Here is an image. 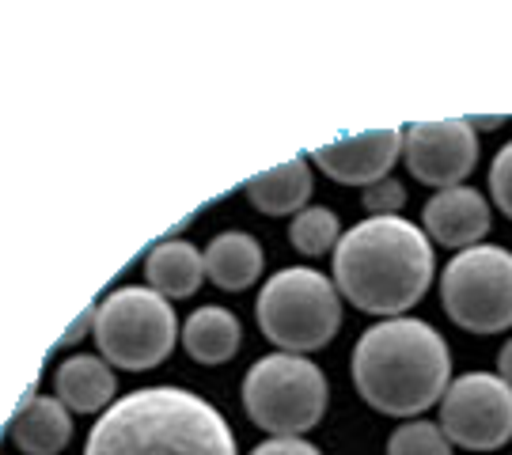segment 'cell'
<instances>
[{"label":"cell","mask_w":512,"mask_h":455,"mask_svg":"<svg viewBox=\"0 0 512 455\" xmlns=\"http://www.w3.org/2000/svg\"><path fill=\"white\" fill-rule=\"evenodd\" d=\"M433 281V243L414 220L368 217L334 247V289L368 315L399 319Z\"/></svg>","instance_id":"1"},{"label":"cell","mask_w":512,"mask_h":455,"mask_svg":"<svg viewBox=\"0 0 512 455\" xmlns=\"http://www.w3.org/2000/svg\"><path fill=\"white\" fill-rule=\"evenodd\" d=\"M353 383L387 418H418L452 383V353L437 327L421 319H380L353 346Z\"/></svg>","instance_id":"2"},{"label":"cell","mask_w":512,"mask_h":455,"mask_svg":"<svg viewBox=\"0 0 512 455\" xmlns=\"http://www.w3.org/2000/svg\"><path fill=\"white\" fill-rule=\"evenodd\" d=\"M84 455H236V440L213 402L183 387H145L95 421Z\"/></svg>","instance_id":"3"},{"label":"cell","mask_w":512,"mask_h":455,"mask_svg":"<svg viewBox=\"0 0 512 455\" xmlns=\"http://www.w3.org/2000/svg\"><path fill=\"white\" fill-rule=\"evenodd\" d=\"M258 330L285 353H308L323 349L342 327V300L338 289L330 285L311 266H289L266 281L258 292Z\"/></svg>","instance_id":"4"},{"label":"cell","mask_w":512,"mask_h":455,"mask_svg":"<svg viewBox=\"0 0 512 455\" xmlns=\"http://www.w3.org/2000/svg\"><path fill=\"white\" fill-rule=\"evenodd\" d=\"M243 410L274 437H300L323 421L327 380L323 368L300 353H270L243 376Z\"/></svg>","instance_id":"5"},{"label":"cell","mask_w":512,"mask_h":455,"mask_svg":"<svg viewBox=\"0 0 512 455\" xmlns=\"http://www.w3.org/2000/svg\"><path fill=\"white\" fill-rule=\"evenodd\" d=\"M179 338V319L160 292L114 289L95 308V342L103 357L126 372L156 368Z\"/></svg>","instance_id":"6"},{"label":"cell","mask_w":512,"mask_h":455,"mask_svg":"<svg viewBox=\"0 0 512 455\" xmlns=\"http://www.w3.org/2000/svg\"><path fill=\"white\" fill-rule=\"evenodd\" d=\"M440 304L452 323L471 334L512 327V251L478 243L459 251L440 273Z\"/></svg>","instance_id":"7"},{"label":"cell","mask_w":512,"mask_h":455,"mask_svg":"<svg viewBox=\"0 0 512 455\" xmlns=\"http://www.w3.org/2000/svg\"><path fill=\"white\" fill-rule=\"evenodd\" d=\"M444 437L467 452H494L512 440V387L494 372H467L440 399Z\"/></svg>","instance_id":"8"},{"label":"cell","mask_w":512,"mask_h":455,"mask_svg":"<svg viewBox=\"0 0 512 455\" xmlns=\"http://www.w3.org/2000/svg\"><path fill=\"white\" fill-rule=\"evenodd\" d=\"M403 156L410 175L425 186H459L478 164V137L467 118L414 122L403 129Z\"/></svg>","instance_id":"9"},{"label":"cell","mask_w":512,"mask_h":455,"mask_svg":"<svg viewBox=\"0 0 512 455\" xmlns=\"http://www.w3.org/2000/svg\"><path fill=\"white\" fill-rule=\"evenodd\" d=\"M399 152H403V129H372V133H357V137L311 148V160L342 186H372V182L387 179Z\"/></svg>","instance_id":"10"},{"label":"cell","mask_w":512,"mask_h":455,"mask_svg":"<svg viewBox=\"0 0 512 455\" xmlns=\"http://www.w3.org/2000/svg\"><path fill=\"white\" fill-rule=\"evenodd\" d=\"M425 232L444 247H478L490 232V205L475 186H448L425 201Z\"/></svg>","instance_id":"11"},{"label":"cell","mask_w":512,"mask_h":455,"mask_svg":"<svg viewBox=\"0 0 512 455\" xmlns=\"http://www.w3.org/2000/svg\"><path fill=\"white\" fill-rule=\"evenodd\" d=\"M8 437L23 455H57L73 437V418L57 395H27L8 421Z\"/></svg>","instance_id":"12"},{"label":"cell","mask_w":512,"mask_h":455,"mask_svg":"<svg viewBox=\"0 0 512 455\" xmlns=\"http://www.w3.org/2000/svg\"><path fill=\"white\" fill-rule=\"evenodd\" d=\"M148 289L160 292L164 300H186L194 296L205 277V255L186 239H164L145 258Z\"/></svg>","instance_id":"13"},{"label":"cell","mask_w":512,"mask_h":455,"mask_svg":"<svg viewBox=\"0 0 512 455\" xmlns=\"http://www.w3.org/2000/svg\"><path fill=\"white\" fill-rule=\"evenodd\" d=\"M57 399L65 402L69 414H95L114 399V372L107 368V361L76 353L69 361L57 364Z\"/></svg>","instance_id":"14"},{"label":"cell","mask_w":512,"mask_h":455,"mask_svg":"<svg viewBox=\"0 0 512 455\" xmlns=\"http://www.w3.org/2000/svg\"><path fill=\"white\" fill-rule=\"evenodd\" d=\"M262 273V247L247 232H220L205 247V277L224 292L251 289Z\"/></svg>","instance_id":"15"},{"label":"cell","mask_w":512,"mask_h":455,"mask_svg":"<svg viewBox=\"0 0 512 455\" xmlns=\"http://www.w3.org/2000/svg\"><path fill=\"white\" fill-rule=\"evenodd\" d=\"M243 194L251 198L258 213H270V217H281V213H300L304 201L311 198V167L296 156L289 164L270 167V171H258L243 182Z\"/></svg>","instance_id":"16"},{"label":"cell","mask_w":512,"mask_h":455,"mask_svg":"<svg viewBox=\"0 0 512 455\" xmlns=\"http://www.w3.org/2000/svg\"><path fill=\"white\" fill-rule=\"evenodd\" d=\"M239 342H243L239 319L228 308H217V304H205L183 323V349L198 364L232 361Z\"/></svg>","instance_id":"17"},{"label":"cell","mask_w":512,"mask_h":455,"mask_svg":"<svg viewBox=\"0 0 512 455\" xmlns=\"http://www.w3.org/2000/svg\"><path fill=\"white\" fill-rule=\"evenodd\" d=\"M338 239H342V224L327 205H308L289 224V243L300 255H327L330 247H338Z\"/></svg>","instance_id":"18"},{"label":"cell","mask_w":512,"mask_h":455,"mask_svg":"<svg viewBox=\"0 0 512 455\" xmlns=\"http://www.w3.org/2000/svg\"><path fill=\"white\" fill-rule=\"evenodd\" d=\"M387 455H452V440L433 421H406L387 440Z\"/></svg>","instance_id":"19"},{"label":"cell","mask_w":512,"mask_h":455,"mask_svg":"<svg viewBox=\"0 0 512 455\" xmlns=\"http://www.w3.org/2000/svg\"><path fill=\"white\" fill-rule=\"evenodd\" d=\"M406 205V190L403 182H395L391 175L380 182L365 186V209L372 217H399V209Z\"/></svg>","instance_id":"20"},{"label":"cell","mask_w":512,"mask_h":455,"mask_svg":"<svg viewBox=\"0 0 512 455\" xmlns=\"http://www.w3.org/2000/svg\"><path fill=\"white\" fill-rule=\"evenodd\" d=\"M490 194H494L497 209L512 220V141L494 156L490 164Z\"/></svg>","instance_id":"21"},{"label":"cell","mask_w":512,"mask_h":455,"mask_svg":"<svg viewBox=\"0 0 512 455\" xmlns=\"http://www.w3.org/2000/svg\"><path fill=\"white\" fill-rule=\"evenodd\" d=\"M251 455H323V452L300 437H274V440H262Z\"/></svg>","instance_id":"22"},{"label":"cell","mask_w":512,"mask_h":455,"mask_svg":"<svg viewBox=\"0 0 512 455\" xmlns=\"http://www.w3.org/2000/svg\"><path fill=\"white\" fill-rule=\"evenodd\" d=\"M88 327H95V308H92V304H88V311H84V315L76 319L73 327L65 330V338H61V346H73V342H80V338H84V330H88Z\"/></svg>","instance_id":"23"},{"label":"cell","mask_w":512,"mask_h":455,"mask_svg":"<svg viewBox=\"0 0 512 455\" xmlns=\"http://www.w3.org/2000/svg\"><path fill=\"white\" fill-rule=\"evenodd\" d=\"M497 368H501L497 376H501V380H505V383H509V387H512V342H505V346H501V357H497Z\"/></svg>","instance_id":"24"}]
</instances>
